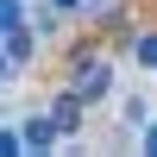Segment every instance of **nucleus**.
<instances>
[{"label":"nucleus","instance_id":"f257e3e1","mask_svg":"<svg viewBox=\"0 0 157 157\" xmlns=\"http://www.w3.org/2000/svg\"><path fill=\"white\" fill-rule=\"evenodd\" d=\"M69 88H75L82 107H88V101H107L113 94V63H82V69L69 75Z\"/></svg>","mask_w":157,"mask_h":157},{"label":"nucleus","instance_id":"20e7f679","mask_svg":"<svg viewBox=\"0 0 157 157\" xmlns=\"http://www.w3.org/2000/svg\"><path fill=\"white\" fill-rule=\"evenodd\" d=\"M19 138H25V151H50L63 132H57V120H25V126H19Z\"/></svg>","mask_w":157,"mask_h":157},{"label":"nucleus","instance_id":"423d86ee","mask_svg":"<svg viewBox=\"0 0 157 157\" xmlns=\"http://www.w3.org/2000/svg\"><path fill=\"white\" fill-rule=\"evenodd\" d=\"M25 19V0H0V32H6V25H19Z\"/></svg>","mask_w":157,"mask_h":157},{"label":"nucleus","instance_id":"7ed1b4c3","mask_svg":"<svg viewBox=\"0 0 157 157\" xmlns=\"http://www.w3.org/2000/svg\"><path fill=\"white\" fill-rule=\"evenodd\" d=\"M50 120H57V132H63V138H69L75 126H82V101H75V88H63V94H57V107H50Z\"/></svg>","mask_w":157,"mask_h":157},{"label":"nucleus","instance_id":"39448f33","mask_svg":"<svg viewBox=\"0 0 157 157\" xmlns=\"http://www.w3.org/2000/svg\"><path fill=\"white\" fill-rule=\"evenodd\" d=\"M132 57H138V69H157V32L138 38V44H132Z\"/></svg>","mask_w":157,"mask_h":157},{"label":"nucleus","instance_id":"0eeeda50","mask_svg":"<svg viewBox=\"0 0 157 157\" xmlns=\"http://www.w3.org/2000/svg\"><path fill=\"white\" fill-rule=\"evenodd\" d=\"M13 151H25V138L13 132V126H0V157H13Z\"/></svg>","mask_w":157,"mask_h":157},{"label":"nucleus","instance_id":"1a4fd4ad","mask_svg":"<svg viewBox=\"0 0 157 157\" xmlns=\"http://www.w3.org/2000/svg\"><path fill=\"white\" fill-rule=\"evenodd\" d=\"M145 151H151V157H157V126H145Z\"/></svg>","mask_w":157,"mask_h":157},{"label":"nucleus","instance_id":"9d476101","mask_svg":"<svg viewBox=\"0 0 157 157\" xmlns=\"http://www.w3.org/2000/svg\"><path fill=\"white\" fill-rule=\"evenodd\" d=\"M0 75H6V50H0Z\"/></svg>","mask_w":157,"mask_h":157},{"label":"nucleus","instance_id":"f03ea898","mask_svg":"<svg viewBox=\"0 0 157 157\" xmlns=\"http://www.w3.org/2000/svg\"><path fill=\"white\" fill-rule=\"evenodd\" d=\"M0 50H6V63H32L38 57V32H32V25H6V32H0Z\"/></svg>","mask_w":157,"mask_h":157},{"label":"nucleus","instance_id":"6e6552de","mask_svg":"<svg viewBox=\"0 0 157 157\" xmlns=\"http://www.w3.org/2000/svg\"><path fill=\"white\" fill-rule=\"evenodd\" d=\"M75 6H82V0H50V13H75Z\"/></svg>","mask_w":157,"mask_h":157}]
</instances>
